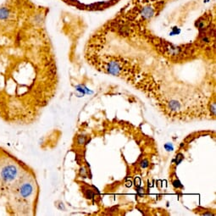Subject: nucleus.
<instances>
[{
  "label": "nucleus",
  "instance_id": "1",
  "mask_svg": "<svg viewBox=\"0 0 216 216\" xmlns=\"http://www.w3.org/2000/svg\"><path fill=\"white\" fill-rule=\"evenodd\" d=\"M11 16V10L7 7H0V20H8Z\"/></svg>",
  "mask_w": 216,
  "mask_h": 216
}]
</instances>
